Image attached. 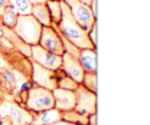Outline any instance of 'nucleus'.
<instances>
[{"label":"nucleus","mask_w":150,"mask_h":125,"mask_svg":"<svg viewBox=\"0 0 150 125\" xmlns=\"http://www.w3.org/2000/svg\"><path fill=\"white\" fill-rule=\"evenodd\" d=\"M29 58L33 62H36L38 65H40L46 69H51V71L61 69V65H62V58L61 56L48 52L46 49L40 48L39 45L30 46V56Z\"/></svg>","instance_id":"8"},{"label":"nucleus","mask_w":150,"mask_h":125,"mask_svg":"<svg viewBox=\"0 0 150 125\" xmlns=\"http://www.w3.org/2000/svg\"><path fill=\"white\" fill-rule=\"evenodd\" d=\"M58 29L62 35L67 37L68 42H71L75 48L78 49H95L90 37L88 32L84 30L78 22L74 19V16L69 12V7L65 1L61 0V20L58 23Z\"/></svg>","instance_id":"1"},{"label":"nucleus","mask_w":150,"mask_h":125,"mask_svg":"<svg viewBox=\"0 0 150 125\" xmlns=\"http://www.w3.org/2000/svg\"><path fill=\"white\" fill-rule=\"evenodd\" d=\"M18 12L15 10V7H13V4L10 3L6 9H4V12L1 13V16H0V20H1V23L7 27V29H13L15 27V25H16V20H18Z\"/></svg>","instance_id":"15"},{"label":"nucleus","mask_w":150,"mask_h":125,"mask_svg":"<svg viewBox=\"0 0 150 125\" xmlns=\"http://www.w3.org/2000/svg\"><path fill=\"white\" fill-rule=\"evenodd\" d=\"M0 125H10V124H9L6 119H1V118H0Z\"/></svg>","instance_id":"26"},{"label":"nucleus","mask_w":150,"mask_h":125,"mask_svg":"<svg viewBox=\"0 0 150 125\" xmlns=\"http://www.w3.org/2000/svg\"><path fill=\"white\" fill-rule=\"evenodd\" d=\"M30 15L36 19L43 27H51L52 20H51L49 10H48V7H46L45 3H42V4H33V6H32V12H30Z\"/></svg>","instance_id":"14"},{"label":"nucleus","mask_w":150,"mask_h":125,"mask_svg":"<svg viewBox=\"0 0 150 125\" xmlns=\"http://www.w3.org/2000/svg\"><path fill=\"white\" fill-rule=\"evenodd\" d=\"M29 125H33V124H29Z\"/></svg>","instance_id":"27"},{"label":"nucleus","mask_w":150,"mask_h":125,"mask_svg":"<svg viewBox=\"0 0 150 125\" xmlns=\"http://www.w3.org/2000/svg\"><path fill=\"white\" fill-rule=\"evenodd\" d=\"M78 1H81V3H84V4H87V6H90L93 0H78Z\"/></svg>","instance_id":"25"},{"label":"nucleus","mask_w":150,"mask_h":125,"mask_svg":"<svg viewBox=\"0 0 150 125\" xmlns=\"http://www.w3.org/2000/svg\"><path fill=\"white\" fill-rule=\"evenodd\" d=\"M30 62H32V81L36 86L45 88L48 91H54L55 88H58V85H56V82H58L56 71L46 69V68L38 65L32 59H30Z\"/></svg>","instance_id":"7"},{"label":"nucleus","mask_w":150,"mask_h":125,"mask_svg":"<svg viewBox=\"0 0 150 125\" xmlns=\"http://www.w3.org/2000/svg\"><path fill=\"white\" fill-rule=\"evenodd\" d=\"M95 81H97V76H95V73H90V72H85L84 73V78H82V82H81V85L82 86H85L88 91H91L95 93V91H97V85H95Z\"/></svg>","instance_id":"20"},{"label":"nucleus","mask_w":150,"mask_h":125,"mask_svg":"<svg viewBox=\"0 0 150 125\" xmlns=\"http://www.w3.org/2000/svg\"><path fill=\"white\" fill-rule=\"evenodd\" d=\"M56 85H58V88H61V89H67V91H75L76 88H78V84L75 82L74 79H71L69 76H67L65 73H64L62 76L58 78Z\"/></svg>","instance_id":"19"},{"label":"nucleus","mask_w":150,"mask_h":125,"mask_svg":"<svg viewBox=\"0 0 150 125\" xmlns=\"http://www.w3.org/2000/svg\"><path fill=\"white\" fill-rule=\"evenodd\" d=\"M45 4H46V7L49 10L52 23L58 25L59 20H61V1H58V0H46Z\"/></svg>","instance_id":"17"},{"label":"nucleus","mask_w":150,"mask_h":125,"mask_svg":"<svg viewBox=\"0 0 150 125\" xmlns=\"http://www.w3.org/2000/svg\"><path fill=\"white\" fill-rule=\"evenodd\" d=\"M49 125H78V124H72V122H67V121L61 119V121H56V122H52V124H49Z\"/></svg>","instance_id":"23"},{"label":"nucleus","mask_w":150,"mask_h":125,"mask_svg":"<svg viewBox=\"0 0 150 125\" xmlns=\"http://www.w3.org/2000/svg\"><path fill=\"white\" fill-rule=\"evenodd\" d=\"M25 108L30 112H42L51 108H55V99L52 91H48L40 86H30L25 101Z\"/></svg>","instance_id":"3"},{"label":"nucleus","mask_w":150,"mask_h":125,"mask_svg":"<svg viewBox=\"0 0 150 125\" xmlns=\"http://www.w3.org/2000/svg\"><path fill=\"white\" fill-rule=\"evenodd\" d=\"M61 58H62L61 71H64V73H65L67 76H69L71 79H74L78 85H81L85 72H84V69L81 68L78 59L74 58L71 53H68V52H64V55H62Z\"/></svg>","instance_id":"10"},{"label":"nucleus","mask_w":150,"mask_h":125,"mask_svg":"<svg viewBox=\"0 0 150 125\" xmlns=\"http://www.w3.org/2000/svg\"><path fill=\"white\" fill-rule=\"evenodd\" d=\"M12 4H13L15 10L18 12V15H20V16L30 15V12H32V4L29 3V0H13Z\"/></svg>","instance_id":"18"},{"label":"nucleus","mask_w":150,"mask_h":125,"mask_svg":"<svg viewBox=\"0 0 150 125\" xmlns=\"http://www.w3.org/2000/svg\"><path fill=\"white\" fill-rule=\"evenodd\" d=\"M62 119V112L58 111L56 108H51L42 112H33V125H49L52 122Z\"/></svg>","instance_id":"12"},{"label":"nucleus","mask_w":150,"mask_h":125,"mask_svg":"<svg viewBox=\"0 0 150 125\" xmlns=\"http://www.w3.org/2000/svg\"><path fill=\"white\" fill-rule=\"evenodd\" d=\"M62 119L67 122H72L78 125H88V117H84L81 114H78L76 111H65L62 112Z\"/></svg>","instance_id":"16"},{"label":"nucleus","mask_w":150,"mask_h":125,"mask_svg":"<svg viewBox=\"0 0 150 125\" xmlns=\"http://www.w3.org/2000/svg\"><path fill=\"white\" fill-rule=\"evenodd\" d=\"M54 99H55V108L61 112L65 111H72L75 108V92L74 91H67L55 88L52 91Z\"/></svg>","instance_id":"11"},{"label":"nucleus","mask_w":150,"mask_h":125,"mask_svg":"<svg viewBox=\"0 0 150 125\" xmlns=\"http://www.w3.org/2000/svg\"><path fill=\"white\" fill-rule=\"evenodd\" d=\"M29 3L33 6V4H42V3H46V0H29Z\"/></svg>","instance_id":"24"},{"label":"nucleus","mask_w":150,"mask_h":125,"mask_svg":"<svg viewBox=\"0 0 150 125\" xmlns=\"http://www.w3.org/2000/svg\"><path fill=\"white\" fill-rule=\"evenodd\" d=\"M97 53L95 49H81L78 55V62L84 72L95 73L97 72Z\"/></svg>","instance_id":"13"},{"label":"nucleus","mask_w":150,"mask_h":125,"mask_svg":"<svg viewBox=\"0 0 150 125\" xmlns=\"http://www.w3.org/2000/svg\"><path fill=\"white\" fill-rule=\"evenodd\" d=\"M58 1H61V0H58Z\"/></svg>","instance_id":"28"},{"label":"nucleus","mask_w":150,"mask_h":125,"mask_svg":"<svg viewBox=\"0 0 150 125\" xmlns=\"http://www.w3.org/2000/svg\"><path fill=\"white\" fill-rule=\"evenodd\" d=\"M0 118L10 125H29L33 121V112L13 101H4L0 104Z\"/></svg>","instance_id":"4"},{"label":"nucleus","mask_w":150,"mask_h":125,"mask_svg":"<svg viewBox=\"0 0 150 125\" xmlns=\"http://www.w3.org/2000/svg\"><path fill=\"white\" fill-rule=\"evenodd\" d=\"M75 92V108L78 114L84 117H90L91 114L97 112V95L88 91L85 86L78 85V88L74 91Z\"/></svg>","instance_id":"5"},{"label":"nucleus","mask_w":150,"mask_h":125,"mask_svg":"<svg viewBox=\"0 0 150 125\" xmlns=\"http://www.w3.org/2000/svg\"><path fill=\"white\" fill-rule=\"evenodd\" d=\"M39 46L46 49L48 52L58 56H62L65 49L64 45L61 42V37L56 33L52 27H42V33H40V39H39Z\"/></svg>","instance_id":"9"},{"label":"nucleus","mask_w":150,"mask_h":125,"mask_svg":"<svg viewBox=\"0 0 150 125\" xmlns=\"http://www.w3.org/2000/svg\"><path fill=\"white\" fill-rule=\"evenodd\" d=\"M42 27L43 26L32 15H26V16H20L19 15L16 25H15V27L12 30L18 37H20L23 40L25 45L33 46V45H39Z\"/></svg>","instance_id":"2"},{"label":"nucleus","mask_w":150,"mask_h":125,"mask_svg":"<svg viewBox=\"0 0 150 125\" xmlns=\"http://www.w3.org/2000/svg\"><path fill=\"white\" fill-rule=\"evenodd\" d=\"M10 3H12L10 0H0V16H1V13L4 12V9H6Z\"/></svg>","instance_id":"22"},{"label":"nucleus","mask_w":150,"mask_h":125,"mask_svg":"<svg viewBox=\"0 0 150 125\" xmlns=\"http://www.w3.org/2000/svg\"><path fill=\"white\" fill-rule=\"evenodd\" d=\"M88 37H90V40H91V43H93L94 46L97 48V35H95V25H94L93 27L88 30Z\"/></svg>","instance_id":"21"},{"label":"nucleus","mask_w":150,"mask_h":125,"mask_svg":"<svg viewBox=\"0 0 150 125\" xmlns=\"http://www.w3.org/2000/svg\"><path fill=\"white\" fill-rule=\"evenodd\" d=\"M67 3V6L69 7L71 15L74 16V19L78 22V25L84 29V30H90L95 25V16L93 15L90 6L78 1V0H62Z\"/></svg>","instance_id":"6"}]
</instances>
